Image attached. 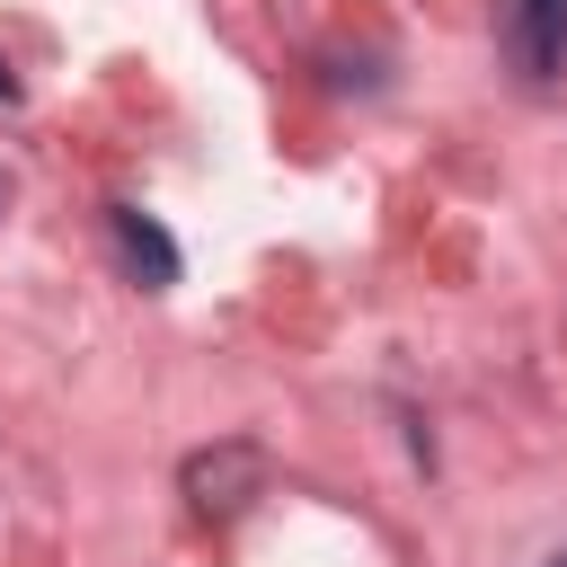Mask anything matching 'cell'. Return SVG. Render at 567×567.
Here are the masks:
<instances>
[{
    "label": "cell",
    "instance_id": "2",
    "mask_svg": "<svg viewBox=\"0 0 567 567\" xmlns=\"http://www.w3.org/2000/svg\"><path fill=\"white\" fill-rule=\"evenodd\" d=\"M106 230H115V248H124V266L151 284V292H168L177 284V239L142 213V204H106Z\"/></svg>",
    "mask_w": 567,
    "mask_h": 567
},
{
    "label": "cell",
    "instance_id": "3",
    "mask_svg": "<svg viewBox=\"0 0 567 567\" xmlns=\"http://www.w3.org/2000/svg\"><path fill=\"white\" fill-rule=\"evenodd\" d=\"M505 44H514V62H523L532 80H549V71L567 62V0H514Z\"/></svg>",
    "mask_w": 567,
    "mask_h": 567
},
{
    "label": "cell",
    "instance_id": "5",
    "mask_svg": "<svg viewBox=\"0 0 567 567\" xmlns=\"http://www.w3.org/2000/svg\"><path fill=\"white\" fill-rule=\"evenodd\" d=\"M549 567H567V558H549Z\"/></svg>",
    "mask_w": 567,
    "mask_h": 567
},
{
    "label": "cell",
    "instance_id": "1",
    "mask_svg": "<svg viewBox=\"0 0 567 567\" xmlns=\"http://www.w3.org/2000/svg\"><path fill=\"white\" fill-rule=\"evenodd\" d=\"M257 478H266V461H257L248 443H221V452H195V461H186L195 514H239V505H248L239 487H257Z\"/></svg>",
    "mask_w": 567,
    "mask_h": 567
},
{
    "label": "cell",
    "instance_id": "4",
    "mask_svg": "<svg viewBox=\"0 0 567 567\" xmlns=\"http://www.w3.org/2000/svg\"><path fill=\"white\" fill-rule=\"evenodd\" d=\"M9 97H18V71H9V62H0V106H9Z\"/></svg>",
    "mask_w": 567,
    "mask_h": 567
}]
</instances>
